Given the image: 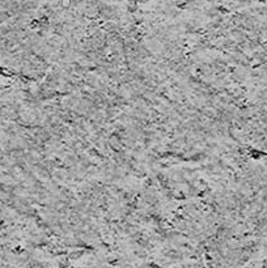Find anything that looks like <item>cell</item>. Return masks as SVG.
I'll list each match as a JSON object with an SVG mask.
<instances>
[{"instance_id": "1", "label": "cell", "mask_w": 267, "mask_h": 268, "mask_svg": "<svg viewBox=\"0 0 267 268\" xmlns=\"http://www.w3.org/2000/svg\"><path fill=\"white\" fill-rule=\"evenodd\" d=\"M69 2H71V0H63V6L64 7H68L69 6Z\"/></svg>"}, {"instance_id": "2", "label": "cell", "mask_w": 267, "mask_h": 268, "mask_svg": "<svg viewBox=\"0 0 267 268\" xmlns=\"http://www.w3.org/2000/svg\"><path fill=\"white\" fill-rule=\"evenodd\" d=\"M76 2H80V0H76Z\"/></svg>"}]
</instances>
